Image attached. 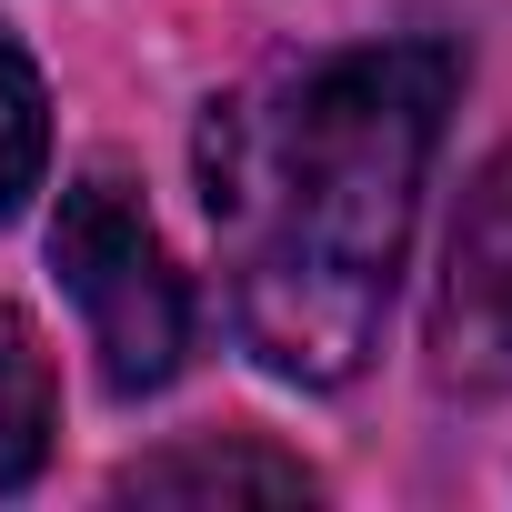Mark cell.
Wrapping results in <instances>:
<instances>
[{
    "instance_id": "6da1fadb",
    "label": "cell",
    "mask_w": 512,
    "mask_h": 512,
    "mask_svg": "<svg viewBox=\"0 0 512 512\" xmlns=\"http://www.w3.org/2000/svg\"><path fill=\"white\" fill-rule=\"evenodd\" d=\"M442 111H452L442 41L332 51L262 101L211 111L201 201L231 241V302L262 372L332 392L372 362Z\"/></svg>"
},
{
    "instance_id": "7a4b0ae2",
    "label": "cell",
    "mask_w": 512,
    "mask_h": 512,
    "mask_svg": "<svg viewBox=\"0 0 512 512\" xmlns=\"http://www.w3.org/2000/svg\"><path fill=\"white\" fill-rule=\"evenodd\" d=\"M51 272L81 302L91 352H101V382L121 402H141V392H161L181 372V352H191V292L171 272L151 211L111 171H81L61 191V211H51Z\"/></svg>"
},
{
    "instance_id": "3957f363",
    "label": "cell",
    "mask_w": 512,
    "mask_h": 512,
    "mask_svg": "<svg viewBox=\"0 0 512 512\" xmlns=\"http://www.w3.org/2000/svg\"><path fill=\"white\" fill-rule=\"evenodd\" d=\"M432 372L462 402L512 392V151H492L442 241V302H432Z\"/></svg>"
},
{
    "instance_id": "277c9868",
    "label": "cell",
    "mask_w": 512,
    "mask_h": 512,
    "mask_svg": "<svg viewBox=\"0 0 512 512\" xmlns=\"http://www.w3.org/2000/svg\"><path fill=\"white\" fill-rule=\"evenodd\" d=\"M131 502H221V492H262V502H302L312 472L292 452H262V442H181V452H151L121 472Z\"/></svg>"
},
{
    "instance_id": "5b68a950",
    "label": "cell",
    "mask_w": 512,
    "mask_h": 512,
    "mask_svg": "<svg viewBox=\"0 0 512 512\" xmlns=\"http://www.w3.org/2000/svg\"><path fill=\"white\" fill-rule=\"evenodd\" d=\"M51 432H61V382H51V352H41L31 312H11V302H0V492H31V482H41Z\"/></svg>"
},
{
    "instance_id": "8992f818",
    "label": "cell",
    "mask_w": 512,
    "mask_h": 512,
    "mask_svg": "<svg viewBox=\"0 0 512 512\" xmlns=\"http://www.w3.org/2000/svg\"><path fill=\"white\" fill-rule=\"evenodd\" d=\"M41 161H51V101H41V71L0 41V221L41 191Z\"/></svg>"
}]
</instances>
